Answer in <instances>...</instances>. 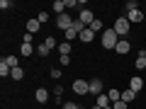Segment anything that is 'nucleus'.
Instances as JSON below:
<instances>
[{
    "label": "nucleus",
    "mask_w": 146,
    "mask_h": 109,
    "mask_svg": "<svg viewBox=\"0 0 146 109\" xmlns=\"http://www.w3.org/2000/svg\"><path fill=\"white\" fill-rule=\"evenodd\" d=\"M129 24H131V22L127 20V17H117V20H115V27H112V29L117 32V36H119V39H124V36L129 34V29H131Z\"/></svg>",
    "instance_id": "obj_1"
},
{
    "label": "nucleus",
    "mask_w": 146,
    "mask_h": 109,
    "mask_svg": "<svg viewBox=\"0 0 146 109\" xmlns=\"http://www.w3.org/2000/svg\"><path fill=\"white\" fill-rule=\"evenodd\" d=\"M117 41H119V36H117L115 29H105L102 32V49H115Z\"/></svg>",
    "instance_id": "obj_2"
},
{
    "label": "nucleus",
    "mask_w": 146,
    "mask_h": 109,
    "mask_svg": "<svg viewBox=\"0 0 146 109\" xmlns=\"http://www.w3.org/2000/svg\"><path fill=\"white\" fill-rule=\"evenodd\" d=\"M73 92L76 95H90V83H85V80H73Z\"/></svg>",
    "instance_id": "obj_3"
},
{
    "label": "nucleus",
    "mask_w": 146,
    "mask_h": 109,
    "mask_svg": "<svg viewBox=\"0 0 146 109\" xmlns=\"http://www.w3.org/2000/svg\"><path fill=\"white\" fill-rule=\"evenodd\" d=\"M71 24H73V20H71V15H68V12H63V15L56 17V27H58V29L68 32V29H71Z\"/></svg>",
    "instance_id": "obj_4"
},
{
    "label": "nucleus",
    "mask_w": 146,
    "mask_h": 109,
    "mask_svg": "<svg viewBox=\"0 0 146 109\" xmlns=\"http://www.w3.org/2000/svg\"><path fill=\"white\" fill-rule=\"evenodd\" d=\"M78 20L83 22L85 27H90V24H93L95 20H98V17L93 15V10H88V7H83V10H80V15H78Z\"/></svg>",
    "instance_id": "obj_5"
},
{
    "label": "nucleus",
    "mask_w": 146,
    "mask_h": 109,
    "mask_svg": "<svg viewBox=\"0 0 146 109\" xmlns=\"http://www.w3.org/2000/svg\"><path fill=\"white\" fill-rule=\"evenodd\" d=\"M115 51L119 53V56H124V53L131 51V44L127 41V39H119V41H117V46H115Z\"/></svg>",
    "instance_id": "obj_6"
},
{
    "label": "nucleus",
    "mask_w": 146,
    "mask_h": 109,
    "mask_svg": "<svg viewBox=\"0 0 146 109\" xmlns=\"http://www.w3.org/2000/svg\"><path fill=\"white\" fill-rule=\"evenodd\" d=\"M90 95H102V80L100 78H95V80H90Z\"/></svg>",
    "instance_id": "obj_7"
},
{
    "label": "nucleus",
    "mask_w": 146,
    "mask_h": 109,
    "mask_svg": "<svg viewBox=\"0 0 146 109\" xmlns=\"http://www.w3.org/2000/svg\"><path fill=\"white\" fill-rule=\"evenodd\" d=\"M141 87H144V80H141L139 75H134V78L129 80V90H134V92L139 95V92H141Z\"/></svg>",
    "instance_id": "obj_8"
},
{
    "label": "nucleus",
    "mask_w": 146,
    "mask_h": 109,
    "mask_svg": "<svg viewBox=\"0 0 146 109\" xmlns=\"http://www.w3.org/2000/svg\"><path fill=\"white\" fill-rule=\"evenodd\" d=\"M78 39H80V41H83V44H90V41H93V39H95V32L85 27V29L80 32V36H78Z\"/></svg>",
    "instance_id": "obj_9"
},
{
    "label": "nucleus",
    "mask_w": 146,
    "mask_h": 109,
    "mask_svg": "<svg viewBox=\"0 0 146 109\" xmlns=\"http://www.w3.org/2000/svg\"><path fill=\"white\" fill-rule=\"evenodd\" d=\"M34 97H36V102H39V104H46V102H49V90L39 87V90H36V95H34Z\"/></svg>",
    "instance_id": "obj_10"
},
{
    "label": "nucleus",
    "mask_w": 146,
    "mask_h": 109,
    "mask_svg": "<svg viewBox=\"0 0 146 109\" xmlns=\"http://www.w3.org/2000/svg\"><path fill=\"white\" fill-rule=\"evenodd\" d=\"M39 20H36V17H32V20H27V32H29V34H36V32H39Z\"/></svg>",
    "instance_id": "obj_11"
},
{
    "label": "nucleus",
    "mask_w": 146,
    "mask_h": 109,
    "mask_svg": "<svg viewBox=\"0 0 146 109\" xmlns=\"http://www.w3.org/2000/svg\"><path fill=\"white\" fill-rule=\"evenodd\" d=\"M127 20L129 22H144V12L141 10H131V12H127Z\"/></svg>",
    "instance_id": "obj_12"
},
{
    "label": "nucleus",
    "mask_w": 146,
    "mask_h": 109,
    "mask_svg": "<svg viewBox=\"0 0 146 109\" xmlns=\"http://www.w3.org/2000/svg\"><path fill=\"white\" fill-rule=\"evenodd\" d=\"M95 104L98 107H112V102H110V97H107V92H102V95H98V99H95Z\"/></svg>",
    "instance_id": "obj_13"
},
{
    "label": "nucleus",
    "mask_w": 146,
    "mask_h": 109,
    "mask_svg": "<svg viewBox=\"0 0 146 109\" xmlns=\"http://www.w3.org/2000/svg\"><path fill=\"white\" fill-rule=\"evenodd\" d=\"M134 68H136V70H144V68H146V51H141L139 56H136V61H134Z\"/></svg>",
    "instance_id": "obj_14"
},
{
    "label": "nucleus",
    "mask_w": 146,
    "mask_h": 109,
    "mask_svg": "<svg viewBox=\"0 0 146 109\" xmlns=\"http://www.w3.org/2000/svg\"><path fill=\"white\" fill-rule=\"evenodd\" d=\"M134 99H136V92H134V90H129V87L122 90V102L129 104V102H134Z\"/></svg>",
    "instance_id": "obj_15"
},
{
    "label": "nucleus",
    "mask_w": 146,
    "mask_h": 109,
    "mask_svg": "<svg viewBox=\"0 0 146 109\" xmlns=\"http://www.w3.org/2000/svg\"><path fill=\"white\" fill-rule=\"evenodd\" d=\"M10 78H12V80H22V78H25V68H22V66L12 68V73H10Z\"/></svg>",
    "instance_id": "obj_16"
},
{
    "label": "nucleus",
    "mask_w": 146,
    "mask_h": 109,
    "mask_svg": "<svg viewBox=\"0 0 146 109\" xmlns=\"http://www.w3.org/2000/svg\"><path fill=\"white\" fill-rule=\"evenodd\" d=\"M56 49H58V53H61V56H68V53H71V49H73V46H71V41H63V44H58Z\"/></svg>",
    "instance_id": "obj_17"
},
{
    "label": "nucleus",
    "mask_w": 146,
    "mask_h": 109,
    "mask_svg": "<svg viewBox=\"0 0 146 109\" xmlns=\"http://www.w3.org/2000/svg\"><path fill=\"white\" fill-rule=\"evenodd\" d=\"M51 10L56 12V15H63V10H66V3H61V0H54V5H51Z\"/></svg>",
    "instance_id": "obj_18"
},
{
    "label": "nucleus",
    "mask_w": 146,
    "mask_h": 109,
    "mask_svg": "<svg viewBox=\"0 0 146 109\" xmlns=\"http://www.w3.org/2000/svg\"><path fill=\"white\" fill-rule=\"evenodd\" d=\"M107 97H110V102L115 104V102H119V99H122V92H119V90H107Z\"/></svg>",
    "instance_id": "obj_19"
},
{
    "label": "nucleus",
    "mask_w": 146,
    "mask_h": 109,
    "mask_svg": "<svg viewBox=\"0 0 146 109\" xmlns=\"http://www.w3.org/2000/svg\"><path fill=\"white\" fill-rule=\"evenodd\" d=\"M20 53H22V56H32V53H34V46H32V44H22V46H20Z\"/></svg>",
    "instance_id": "obj_20"
},
{
    "label": "nucleus",
    "mask_w": 146,
    "mask_h": 109,
    "mask_svg": "<svg viewBox=\"0 0 146 109\" xmlns=\"http://www.w3.org/2000/svg\"><path fill=\"white\" fill-rule=\"evenodd\" d=\"M3 63L10 66V68H17V63H20V61H17V56H5V58H3Z\"/></svg>",
    "instance_id": "obj_21"
},
{
    "label": "nucleus",
    "mask_w": 146,
    "mask_h": 109,
    "mask_svg": "<svg viewBox=\"0 0 146 109\" xmlns=\"http://www.w3.org/2000/svg\"><path fill=\"white\" fill-rule=\"evenodd\" d=\"M88 29H93V32H95V34H98V32H105V29H102V20H95V22H93V24H90V27H88Z\"/></svg>",
    "instance_id": "obj_22"
},
{
    "label": "nucleus",
    "mask_w": 146,
    "mask_h": 109,
    "mask_svg": "<svg viewBox=\"0 0 146 109\" xmlns=\"http://www.w3.org/2000/svg\"><path fill=\"white\" fill-rule=\"evenodd\" d=\"M44 46L51 51V49H54V46H58V44H56V39H54V36H46V39H44Z\"/></svg>",
    "instance_id": "obj_23"
},
{
    "label": "nucleus",
    "mask_w": 146,
    "mask_h": 109,
    "mask_svg": "<svg viewBox=\"0 0 146 109\" xmlns=\"http://www.w3.org/2000/svg\"><path fill=\"white\" fill-rule=\"evenodd\" d=\"M10 73H12V68H10V66H5V63H0V75H3V78H7Z\"/></svg>",
    "instance_id": "obj_24"
},
{
    "label": "nucleus",
    "mask_w": 146,
    "mask_h": 109,
    "mask_svg": "<svg viewBox=\"0 0 146 109\" xmlns=\"http://www.w3.org/2000/svg\"><path fill=\"white\" fill-rule=\"evenodd\" d=\"M127 12H131V10H139V3H136V0H127Z\"/></svg>",
    "instance_id": "obj_25"
},
{
    "label": "nucleus",
    "mask_w": 146,
    "mask_h": 109,
    "mask_svg": "<svg viewBox=\"0 0 146 109\" xmlns=\"http://www.w3.org/2000/svg\"><path fill=\"white\" fill-rule=\"evenodd\" d=\"M63 34H66V41H73L76 36H80V34H78L76 29H68V32H63Z\"/></svg>",
    "instance_id": "obj_26"
},
{
    "label": "nucleus",
    "mask_w": 146,
    "mask_h": 109,
    "mask_svg": "<svg viewBox=\"0 0 146 109\" xmlns=\"http://www.w3.org/2000/svg\"><path fill=\"white\" fill-rule=\"evenodd\" d=\"M36 53H39V56H44V58H46V56H49V49H46V46H44V41H42V44H39V46H36Z\"/></svg>",
    "instance_id": "obj_27"
},
{
    "label": "nucleus",
    "mask_w": 146,
    "mask_h": 109,
    "mask_svg": "<svg viewBox=\"0 0 146 109\" xmlns=\"http://www.w3.org/2000/svg\"><path fill=\"white\" fill-rule=\"evenodd\" d=\"M36 20H39V24H46V22H49V12H39Z\"/></svg>",
    "instance_id": "obj_28"
},
{
    "label": "nucleus",
    "mask_w": 146,
    "mask_h": 109,
    "mask_svg": "<svg viewBox=\"0 0 146 109\" xmlns=\"http://www.w3.org/2000/svg\"><path fill=\"white\" fill-rule=\"evenodd\" d=\"M112 109H129V104L119 99V102H115V104H112Z\"/></svg>",
    "instance_id": "obj_29"
},
{
    "label": "nucleus",
    "mask_w": 146,
    "mask_h": 109,
    "mask_svg": "<svg viewBox=\"0 0 146 109\" xmlns=\"http://www.w3.org/2000/svg\"><path fill=\"white\" fill-rule=\"evenodd\" d=\"M51 78H54V80L61 78V68H51Z\"/></svg>",
    "instance_id": "obj_30"
},
{
    "label": "nucleus",
    "mask_w": 146,
    "mask_h": 109,
    "mask_svg": "<svg viewBox=\"0 0 146 109\" xmlns=\"http://www.w3.org/2000/svg\"><path fill=\"white\" fill-rule=\"evenodd\" d=\"M32 39H34V34H29V32H25V39H22V44H32Z\"/></svg>",
    "instance_id": "obj_31"
},
{
    "label": "nucleus",
    "mask_w": 146,
    "mask_h": 109,
    "mask_svg": "<svg viewBox=\"0 0 146 109\" xmlns=\"http://www.w3.org/2000/svg\"><path fill=\"white\" fill-rule=\"evenodd\" d=\"M63 109H80L76 102H63Z\"/></svg>",
    "instance_id": "obj_32"
},
{
    "label": "nucleus",
    "mask_w": 146,
    "mask_h": 109,
    "mask_svg": "<svg viewBox=\"0 0 146 109\" xmlns=\"http://www.w3.org/2000/svg\"><path fill=\"white\" fill-rule=\"evenodd\" d=\"M0 7H3V10H10L12 3H10V0H0Z\"/></svg>",
    "instance_id": "obj_33"
},
{
    "label": "nucleus",
    "mask_w": 146,
    "mask_h": 109,
    "mask_svg": "<svg viewBox=\"0 0 146 109\" xmlns=\"http://www.w3.org/2000/svg\"><path fill=\"white\" fill-rule=\"evenodd\" d=\"M71 63V56H61V66H68Z\"/></svg>",
    "instance_id": "obj_34"
},
{
    "label": "nucleus",
    "mask_w": 146,
    "mask_h": 109,
    "mask_svg": "<svg viewBox=\"0 0 146 109\" xmlns=\"http://www.w3.org/2000/svg\"><path fill=\"white\" fill-rule=\"evenodd\" d=\"M90 109H102V107H98V104H93V107H90Z\"/></svg>",
    "instance_id": "obj_35"
},
{
    "label": "nucleus",
    "mask_w": 146,
    "mask_h": 109,
    "mask_svg": "<svg viewBox=\"0 0 146 109\" xmlns=\"http://www.w3.org/2000/svg\"><path fill=\"white\" fill-rule=\"evenodd\" d=\"M105 109H112V107H105Z\"/></svg>",
    "instance_id": "obj_36"
},
{
    "label": "nucleus",
    "mask_w": 146,
    "mask_h": 109,
    "mask_svg": "<svg viewBox=\"0 0 146 109\" xmlns=\"http://www.w3.org/2000/svg\"><path fill=\"white\" fill-rule=\"evenodd\" d=\"M80 109H85V107H80Z\"/></svg>",
    "instance_id": "obj_37"
}]
</instances>
